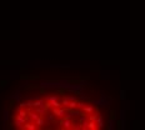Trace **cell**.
Masks as SVG:
<instances>
[{
    "instance_id": "6da1fadb",
    "label": "cell",
    "mask_w": 145,
    "mask_h": 130,
    "mask_svg": "<svg viewBox=\"0 0 145 130\" xmlns=\"http://www.w3.org/2000/svg\"><path fill=\"white\" fill-rule=\"evenodd\" d=\"M68 109L66 108H63V106H59V108H53L51 109V113L55 115V118H64L65 114H66Z\"/></svg>"
},
{
    "instance_id": "7a4b0ae2",
    "label": "cell",
    "mask_w": 145,
    "mask_h": 130,
    "mask_svg": "<svg viewBox=\"0 0 145 130\" xmlns=\"http://www.w3.org/2000/svg\"><path fill=\"white\" fill-rule=\"evenodd\" d=\"M60 126L63 129H71L72 128V124H74V121L71 120V119H69V118H61V120H60Z\"/></svg>"
},
{
    "instance_id": "3957f363",
    "label": "cell",
    "mask_w": 145,
    "mask_h": 130,
    "mask_svg": "<svg viewBox=\"0 0 145 130\" xmlns=\"http://www.w3.org/2000/svg\"><path fill=\"white\" fill-rule=\"evenodd\" d=\"M95 124H96V129H103L105 126V123H104V116L101 114H98V118L95 120Z\"/></svg>"
},
{
    "instance_id": "277c9868",
    "label": "cell",
    "mask_w": 145,
    "mask_h": 130,
    "mask_svg": "<svg viewBox=\"0 0 145 130\" xmlns=\"http://www.w3.org/2000/svg\"><path fill=\"white\" fill-rule=\"evenodd\" d=\"M83 90V85L81 84H71L70 88L68 89V91H74V93H80Z\"/></svg>"
},
{
    "instance_id": "5b68a950",
    "label": "cell",
    "mask_w": 145,
    "mask_h": 130,
    "mask_svg": "<svg viewBox=\"0 0 145 130\" xmlns=\"http://www.w3.org/2000/svg\"><path fill=\"white\" fill-rule=\"evenodd\" d=\"M81 111H83L85 115H89V114L94 113V111H95V109H94V106L90 105V104H85V106L81 109Z\"/></svg>"
},
{
    "instance_id": "8992f818",
    "label": "cell",
    "mask_w": 145,
    "mask_h": 130,
    "mask_svg": "<svg viewBox=\"0 0 145 130\" xmlns=\"http://www.w3.org/2000/svg\"><path fill=\"white\" fill-rule=\"evenodd\" d=\"M35 123V125L38 126V129H41V128H44L45 126V124H46V121H45V119L43 118V116H39L36 120L34 121Z\"/></svg>"
},
{
    "instance_id": "52a82bcc",
    "label": "cell",
    "mask_w": 145,
    "mask_h": 130,
    "mask_svg": "<svg viewBox=\"0 0 145 130\" xmlns=\"http://www.w3.org/2000/svg\"><path fill=\"white\" fill-rule=\"evenodd\" d=\"M35 111L36 113H38L39 115H40V116H44V115L48 113V106L46 105H43V106H38V108H35Z\"/></svg>"
},
{
    "instance_id": "ba28073f",
    "label": "cell",
    "mask_w": 145,
    "mask_h": 130,
    "mask_svg": "<svg viewBox=\"0 0 145 130\" xmlns=\"http://www.w3.org/2000/svg\"><path fill=\"white\" fill-rule=\"evenodd\" d=\"M23 129H26V130H35V129H38V126L35 125V123L25 121L24 125H23Z\"/></svg>"
},
{
    "instance_id": "9c48e42d",
    "label": "cell",
    "mask_w": 145,
    "mask_h": 130,
    "mask_svg": "<svg viewBox=\"0 0 145 130\" xmlns=\"http://www.w3.org/2000/svg\"><path fill=\"white\" fill-rule=\"evenodd\" d=\"M45 100L44 99H35V100H33V108H38V106H43V105H45Z\"/></svg>"
},
{
    "instance_id": "30bf717a",
    "label": "cell",
    "mask_w": 145,
    "mask_h": 130,
    "mask_svg": "<svg viewBox=\"0 0 145 130\" xmlns=\"http://www.w3.org/2000/svg\"><path fill=\"white\" fill-rule=\"evenodd\" d=\"M39 116H40V115L36 113V111H28V119H30V120H31L33 123H34Z\"/></svg>"
},
{
    "instance_id": "8fae6325",
    "label": "cell",
    "mask_w": 145,
    "mask_h": 130,
    "mask_svg": "<svg viewBox=\"0 0 145 130\" xmlns=\"http://www.w3.org/2000/svg\"><path fill=\"white\" fill-rule=\"evenodd\" d=\"M120 120H121V129H125V110H120Z\"/></svg>"
},
{
    "instance_id": "7c38bea8",
    "label": "cell",
    "mask_w": 145,
    "mask_h": 130,
    "mask_svg": "<svg viewBox=\"0 0 145 130\" xmlns=\"http://www.w3.org/2000/svg\"><path fill=\"white\" fill-rule=\"evenodd\" d=\"M114 128H115V119L113 118V119H110L109 123H108V129L109 130H113Z\"/></svg>"
},
{
    "instance_id": "4fadbf2b",
    "label": "cell",
    "mask_w": 145,
    "mask_h": 130,
    "mask_svg": "<svg viewBox=\"0 0 145 130\" xmlns=\"http://www.w3.org/2000/svg\"><path fill=\"white\" fill-rule=\"evenodd\" d=\"M74 109H76V100H72L68 105V110H74Z\"/></svg>"
},
{
    "instance_id": "5bb4252c",
    "label": "cell",
    "mask_w": 145,
    "mask_h": 130,
    "mask_svg": "<svg viewBox=\"0 0 145 130\" xmlns=\"http://www.w3.org/2000/svg\"><path fill=\"white\" fill-rule=\"evenodd\" d=\"M45 118H46V120H48L49 123H54L55 121V115H51V114H45Z\"/></svg>"
},
{
    "instance_id": "9a60e30c",
    "label": "cell",
    "mask_w": 145,
    "mask_h": 130,
    "mask_svg": "<svg viewBox=\"0 0 145 130\" xmlns=\"http://www.w3.org/2000/svg\"><path fill=\"white\" fill-rule=\"evenodd\" d=\"M60 103H61V106H64V108H66V109H68V105H69V103H70V101H69V99L66 96H64L63 100H61Z\"/></svg>"
},
{
    "instance_id": "2e32d148",
    "label": "cell",
    "mask_w": 145,
    "mask_h": 130,
    "mask_svg": "<svg viewBox=\"0 0 145 130\" xmlns=\"http://www.w3.org/2000/svg\"><path fill=\"white\" fill-rule=\"evenodd\" d=\"M88 129H90V130H95V129H96L95 121H89V120H88Z\"/></svg>"
},
{
    "instance_id": "e0dca14e",
    "label": "cell",
    "mask_w": 145,
    "mask_h": 130,
    "mask_svg": "<svg viewBox=\"0 0 145 130\" xmlns=\"http://www.w3.org/2000/svg\"><path fill=\"white\" fill-rule=\"evenodd\" d=\"M84 106H85V103L84 101H78V100H76V109L81 110Z\"/></svg>"
},
{
    "instance_id": "ac0fdd59",
    "label": "cell",
    "mask_w": 145,
    "mask_h": 130,
    "mask_svg": "<svg viewBox=\"0 0 145 130\" xmlns=\"http://www.w3.org/2000/svg\"><path fill=\"white\" fill-rule=\"evenodd\" d=\"M11 99H15L16 101H19V99H20V95H19V90H16V91L14 93V95L11 96Z\"/></svg>"
},
{
    "instance_id": "d6986e66",
    "label": "cell",
    "mask_w": 145,
    "mask_h": 130,
    "mask_svg": "<svg viewBox=\"0 0 145 130\" xmlns=\"http://www.w3.org/2000/svg\"><path fill=\"white\" fill-rule=\"evenodd\" d=\"M80 125H81V130H88V120L80 123Z\"/></svg>"
},
{
    "instance_id": "ffe728a7",
    "label": "cell",
    "mask_w": 145,
    "mask_h": 130,
    "mask_svg": "<svg viewBox=\"0 0 145 130\" xmlns=\"http://www.w3.org/2000/svg\"><path fill=\"white\" fill-rule=\"evenodd\" d=\"M72 130H81V125H80V123H79V124H72V128H71Z\"/></svg>"
},
{
    "instance_id": "44dd1931",
    "label": "cell",
    "mask_w": 145,
    "mask_h": 130,
    "mask_svg": "<svg viewBox=\"0 0 145 130\" xmlns=\"http://www.w3.org/2000/svg\"><path fill=\"white\" fill-rule=\"evenodd\" d=\"M85 120H88V115H81L80 114V116H79V123H83Z\"/></svg>"
},
{
    "instance_id": "7402d4cb",
    "label": "cell",
    "mask_w": 145,
    "mask_h": 130,
    "mask_svg": "<svg viewBox=\"0 0 145 130\" xmlns=\"http://www.w3.org/2000/svg\"><path fill=\"white\" fill-rule=\"evenodd\" d=\"M120 99H121V101H124V99H125V91L124 90L120 91Z\"/></svg>"
},
{
    "instance_id": "603a6c76",
    "label": "cell",
    "mask_w": 145,
    "mask_h": 130,
    "mask_svg": "<svg viewBox=\"0 0 145 130\" xmlns=\"http://www.w3.org/2000/svg\"><path fill=\"white\" fill-rule=\"evenodd\" d=\"M68 99H69V101H72V100H76V98L75 96H66Z\"/></svg>"
}]
</instances>
